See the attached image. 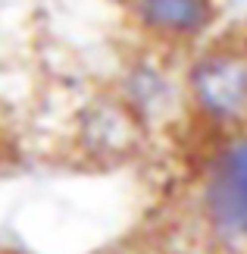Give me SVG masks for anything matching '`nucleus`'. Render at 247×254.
Segmentation results:
<instances>
[{
    "label": "nucleus",
    "instance_id": "f03ea898",
    "mask_svg": "<svg viewBox=\"0 0 247 254\" xmlns=\"http://www.w3.org/2000/svg\"><path fill=\"white\" fill-rule=\"evenodd\" d=\"M197 210L216 242L247 248V129L210 144L197 176Z\"/></svg>",
    "mask_w": 247,
    "mask_h": 254
},
{
    "label": "nucleus",
    "instance_id": "20e7f679",
    "mask_svg": "<svg viewBox=\"0 0 247 254\" xmlns=\"http://www.w3.org/2000/svg\"><path fill=\"white\" fill-rule=\"evenodd\" d=\"M122 9L144 41L166 54H188L219 22V0H122Z\"/></svg>",
    "mask_w": 247,
    "mask_h": 254
},
{
    "label": "nucleus",
    "instance_id": "39448f33",
    "mask_svg": "<svg viewBox=\"0 0 247 254\" xmlns=\"http://www.w3.org/2000/svg\"><path fill=\"white\" fill-rule=\"evenodd\" d=\"M144 126L122 107L113 91L94 94L72 120V138L91 160H125L141 148Z\"/></svg>",
    "mask_w": 247,
    "mask_h": 254
},
{
    "label": "nucleus",
    "instance_id": "7ed1b4c3",
    "mask_svg": "<svg viewBox=\"0 0 247 254\" xmlns=\"http://www.w3.org/2000/svg\"><path fill=\"white\" fill-rule=\"evenodd\" d=\"M110 91L147 132L172 120L179 110H185L179 66L166 57V51L150 44L119 63V72H116Z\"/></svg>",
    "mask_w": 247,
    "mask_h": 254
},
{
    "label": "nucleus",
    "instance_id": "f257e3e1",
    "mask_svg": "<svg viewBox=\"0 0 247 254\" xmlns=\"http://www.w3.org/2000/svg\"><path fill=\"white\" fill-rule=\"evenodd\" d=\"M179 72L185 110L206 132L247 129V41L210 35L188 51Z\"/></svg>",
    "mask_w": 247,
    "mask_h": 254
}]
</instances>
